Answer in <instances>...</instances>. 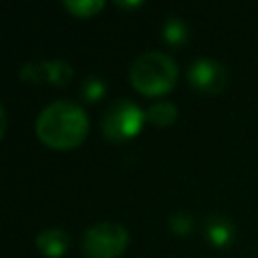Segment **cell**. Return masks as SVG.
Returning a JSON list of instances; mask_svg holds the SVG:
<instances>
[{"instance_id": "obj_3", "label": "cell", "mask_w": 258, "mask_h": 258, "mask_svg": "<svg viewBox=\"0 0 258 258\" xmlns=\"http://www.w3.org/2000/svg\"><path fill=\"white\" fill-rule=\"evenodd\" d=\"M129 244L127 230L117 222H101L91 226L83 236V252L87 258H117Z\"/></svg>"}, {"instance_id": "obj_11", "label": "cell", "mask_w": 258, "mask_h": 258, "mask_svg": "<svg viewBox=\"0 0 258 258\" xmlns=\"http://www.w3.org/2000/svg\"><path fill=\"white\" fill-rule=\"evenodd\" d=\"M20 77L28 83H40L48 81V60H38V62H26L20 71Z\"/></svg>"}, {"instance_id": "obj_10", "label": "cell", "mask_w": 258, "mask_h": 258, "mask_svg": "<svg viewBox=\"0 0 258 258\" xmlns=\"http://www.w3.org/2000/svg\"><path fill=\"white\" fill-rule=\"evenodd\" d=\"M71 77H73V69L67 60H50L48 62V83L62 87L71 81Z\"/></svg>"}, {"instance_id": "obj_8", "label": "cell", "mask_w": 258, "mask_h": 258, "mask_svg": "<svg viewBox=\"0 0 258 258\" xmlns=\"http://www.w3.org/2000/svg\"><path fill=\"white\" fill-rule=\"evenodd\" d=\"M103 6H105L103 0H67L64 2L67 10H71L75 16H83V18H89V16L97 14Z\"/></svg>"}, {"instance_id": "obj_4", "label": "cell", "mask_w": 258, "mask_h": 258, "mask_svg": "<svg viewBox=\"0 0 258 258\" xmlns=\"http://www.w3.org/2000/svg\"><path fill=\"white\" fill-rule=\"evenodd\" d=\"M143 121H145V113L133 101L117 99L105 111L101 127H103L105 137L113 141H125L139 133Z\"/></svg>"}, {"instance_id": "obj_13", "label": "cell", "mask_w": 258, "mask_h": 258, "mask_svg": "<svg viewBox=\"0 0 258 258\" xmlns=\"http://www.w3.org/2000/svg\"><path fill=\"white\" fill-rule=\"evenodd\" d=\"M83 93H85V97H87L89 101L101 99V97L105 95V85H103V81H101V79L91 77V79H87V81H85V85H83Z\"/></svg>"}, {"instance_id": "obj_2", "label": "cell", "mask_w": 258, "mask_h": 258, "mask_svg": "<svg viewBox=\"0 0 258 258\" xmlns=\"http://www.w3.org/2000/svg\"><path fill=\"white\" fill-rule=\"evenodd\" d=\"M129 81L143 95H163L177 81V64L169 54L157 50L143 52L131 62Z\"/></svg>"}, {"instance_id": "obj_5", "label": "cell", "mask_w": 258, "mask_h": 258, "mask_svg": "<svg viewBox=\"0 0 258 258\" xmlns=\"http://www.w3.org/2000/svg\"><path fill=\"white\" fill-rule=\"evenodd\" d=\"M187 77H189V83L206 95H218L228 81L226 69L214 58H200L191 62Z\"/></svg>"}, {"instance_id": "obj_9", "label": "cell", "mask_w": 258, "mask_h": 258, "mask_svg": "<svg viewBox=\"0 0 258 258\" xmlns=\"http://www.w3.org/2000/svg\"><path fill=\"white\" fill-rule=\"evenodd\" d=\"M208 238L216 246H226L232 240V226L224 220H212L208 224Z\"/></svg>"}, {"instance_id": "obj_14", "label": "cell", "mask_w": 258, "mask_h": 258, "mask_svg": "<svg viewBox=\"0 0 258 258\" xmlns=\"http://www.w3.org/2000/svg\"><path fill=\"white\" fill-rule=\"evenodd\" d=\"M171 226H173V230H175L177 234H185V232H189L191 220H189V216H185V214H177V216L171 218Z\"/></svg>"}, {"instance_id": "obj_7", "label": "cell", "mask_w": 258, "mask_h": 258, "mask_svg": "<svg viewBox=\"0 0 258 258\" xmlns=\"http://www.w3.org/2000/svg\"><path fill=\"white\" fill-rule=\"evenodd\" d=\"M145 117H147L153 125H157V127H167V125H171V123L175 121V117H177V109H175L171 103L161 101V103L151 105V107L147 109Z\"/></svg>"}, {"instance_id": "obj_1", "label": "cell", "mask_w": 258, "mask_h": 258, "mask_svg": "<svg viewBox=\"0 0 258 258\" xmlns=\"http://www.w3.org/2000/svg\"><path fill=\"white\" fill-rule=\"evenodd\" d=\"M89 129V119L81 105L73 101H54L44 107L36 119L38 137L54 149L77 147Z\"/></svg>"}, {"instance_id": "obj_12", "label": "cell", "mask_w": 258, "mask_h": 258, "mask_svg": "<svg viewBox=\"0 0 258 258\" xmlns=\"http://www.w3.org/2000/svg\"><path fill=\"white\" fill-rule=\"evenodd\" d=\"M163 36L169 44H181L187 36L183 22L179 18H167L165 24H163Z\"/></svg>"}, {"instance_id": "obj_6", "label": "cell", "mask_w": 258, "mask_h": 258, "mask_svg": "<svg viewBox=\"0 0 258 258\" xmlns=\"http://www.w3.org/2000/svg\"><path fill=\"white\" fill-rule=\"evenodd\" d=\"M36 246L44 256L58 258V256H62V252L69 246V236H67V232H62L58 228H48V230H42L38 234Z\"/></svg>"}]
</instances>
